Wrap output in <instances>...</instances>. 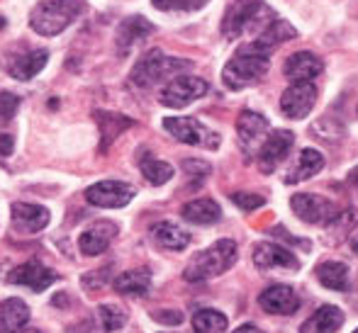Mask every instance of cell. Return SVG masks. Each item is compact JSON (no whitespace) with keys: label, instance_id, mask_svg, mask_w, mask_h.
<instances>
[{"label":"cell","instance_id":"36","mask_svg":"<svg viewBox=\"0 0 358 333\" xmlns=\"http://www.w3.org/2000/svg\"><path fill=\"white\" fill-rule=\"evenodd\" d=\"M17 108H20V98L15 93H0V119L10 122V119L17 114Z\"/></svg>","mask_w":358,"mask_h":333},{"label":"cell","instance_id":"12","mask_svg":"<svg viewBox=\"0 0 358 333\" xmlns=\"http://www.w3.org/2000/svg\"><path fill=\"white\" fill-rule=\"evenodd\" d=\"M254 265L264 272H271V270L295 272V270H300V260L295 258V253L287 251L285 246L271 244V241H261V244H256Z\"/></svg>","mask_w":358,"mask_h":333},{"label":"cell","instance_id":"2","mask_svg":"<svg viewBox=\"0 0 358 333\" xmlns=\"http://www.w3.org/2000/svg\"><path fill=\"white\" fill-rule=\"evenodd\" d=\"M83 0H42L29 13V27L42 37H57L83 13Z\"/></svg>","mask_w":358,"mask_h":333},{"label":"cell","instance_id":"25","mask_svg":"<svg viewBox=\"0 0 358 333\" xmlns=\"http://www.w3.org/2000/svg\"><path fill=\"white\" fill-rule=\"evenodd\" d=\"M180 214H183V219L190 221V224L205 226V224H215V221L222 219V207L210 198H200V200L185 202Z\"/></svg>","mask_w":358,"mask_h":333},{"label":"cell","instance_id":"7","mask_svg":"<svg viewBox=\"0 0 358 333\" xmlns=\"http://www.w3.org/2000/svg\"><path fill=\"white\" fill-rule=\"evenodd\" d=\"M208 90H210V85L205 78H198V75H176L171 83L164 85L159 100L166 108L180 110V108H188L195 100H200Z\"/></svg>","mask_w":358,"mask_h":333},{"label":"cell","instance_id":"16","mask_svg":"<svg viewBox=\"0 0 358 333\" xmlns=\"http://www.w3.org/2000/svg\"><path fill=\"white\" fill-rule=\"evenodd\" d=\"M259 304L268 314L290 316L300 309V297H297V292L290 285H271L268 290L261 292Z\"/></svg>","mask_w":358,"mask_h":333},{"label":"cell","instance_id":"40","mask_svg":"<svg viewBox=\"0 0 358 333\" xmlns=\"http://www.w3.org/2000/svg\"><path fill=\"white\" fill-rule=\"evenodd\" d=\"M349 183L354 185V188H358V168H354V170L349 173Z\"/></svg>","mask_w":358,"mask_h":333},{"label":"cell","instance_id":"41","mask_svg":"<svg viewBox=\"0 0 358 333\" xmlns=\"http://www.w3.org/2000/svg\"><path fill=\"white\" fill-rule=\"evenodd\" d=\"M20 333H39V331H34V329H27V331H20Z\"/></svg>","mask_w":358,"mask_h":333},{"label":"cell","instance_id":"32","mask_svg":"<svg viewBox=\"0 0 358 333\" xmlns=\"http://www.w3.org/2000/svg\"><path fill=\"white\" fill-rule=\"evenodd\" d=\"M227 316L217 309H198L193 316V331L195 333H222L227 331Z\"/></svg>","mask_w":358,"mask_h":333},{"label":"cell","instance_id":"1","mask_svg":"<svg viewBox=\"0 0 358 333\" xmlns=\"http://www.w3.org/2000/svg\"><path fill=\"white\" fill-rule=\"evenodd\" d=\"M271 66V52L261 49L256 42L241 44L234 57L227 61L222 71V80L229 90H244L249 85L259 83Z\"/></svg>","mask_w":358,"mask_h":333},{"label":"cell","instance_id":"26","mask_svg":"<svg viewBox=\"0 0 358 333\" xmlns=\"http://www.w3.org/2000/svg\"><path fill=\"white\" fill-rule=\"evenodd\" d=\"M47 61H49L47 49H34V52L15 59V61L8 66V73L13 75V78H17V80H32L39 71L47 66Z\"/></svg>","mask_w":358,"mask_h":333},{"label":"cell","instance_id":"11","mask_svg":"<svg viewBox=\"0 0 358 333\" xmlns=\"http://www.w3.org/2000/svg\"><path fill=\"white\" fill-rule=\"evenodd\" d=\"M290 207L297 214V219H302L305 224H327V221L336 214L334 202L322 198V195H312V193L292 195Z\"/></svg>","mask_w":358,"mask_h":333},{"label":"cell","instance_id":"17","mask_svg":"<svg viewBox=\"0 0 358 333\" xmlns=\"http://www.w3.org/2000/svg\"><path fill=\"white\" fill-rule=\"evenodd\" d=\"M117 236V224L115 221H95L90 229H85L78 239V249L83 256H100L110 249V244Z\"/></svg>","mask_w":358,"mask_h":333},{"label":"cell","instance_id":"30","mask_svg":"<svg viewBox=\"0 0 358 333\" xmlns=\"http://www.w3.org/2000/svg\"><path fill=\"white\" fill-rule=\"evenodd\" d=\"M356 224H358V209L356 207L336 212V214L327 221V234H329L327 239H331L334 244H339V241H344L346 236L356 229Z\"/></svg>","mask_w":358,"mask_h":333},{"label":"cell","instance_id":"14","mask_svg":"<svg viewBox=\"0 0 358 333\" xmlns=\"http://www.w3.org/2000/svg\"><path fill=\"white\" fill-rule=\"evenodd\" d=\"M317 88L312 83H292L280 98V110L287 119H305L317 105Z\"/></svg>","mask_w":358,"mask_h":333},{"label":"cell","instance_id":"29","mask_svg":"<svg viewBox=\"0 0 358 333\" xmlns=\"http://www.w3.org/2000/svg\"><path fill=\"white\" fill-rule=\"evenodd\" d=\"M154 239L159 246H164L166 251H183L190 244V234L185 229H180L173 221H161L154 226Z\"/></svg>","mask_w":358,"mask_h":333},{"label":"cell","instance_id":"18","mask_svg":"<svg viewBox=\"0 0 358 333\" xmlns=\"http://www.w3.org/2000/svg\"><path fill=\"white\" fill-rule=\"evenodd\" d=\"M156 27L142 15H132V17H124L117 27V52L129 54L134 49V44H139L142 39H146L149 34H154Z\"/></svg>","mask_w":358,"mask_h":333},{"label":"cell","instance_id":"38","mask_svg":"<svg viewBox=\"0 0 358 333\" xmlns=\"http://www.w3.org/2000/svg\"><path fill=\"white\" fill-rule=\"evenodd\" d=\"M15 149V139L10 134H0V158H8Z\"/></svg>","mask_w":358,"mask_h":333},{"label":"cell","instance_id":"37","mask_svg":"<svg viewBox=\"0 0 358 333\" xmlns=\"http://www.w3.org/2000/svg\"><path fill=\"white\" fill-rule=\"evenodd\" d=\"M151 319L159 321V324H166V326H178L180 321H183V314L176 309H164V311H154Z\"/></svg>","mask_w":358,"mask_h":333},{"label":"cell","instance_id":"33","mask_svg":"<svg viewBox=\"0 0 358 333\" xmlns=\"http://www.w3.org/2000/svg\"><path fill=\"white\" fill-rule=\"evenodd\" d=\"M98 319H100V326H103L105 331L115 333L127 324V311H124L122 306H115V304H100L98 306Z\"/></svg>","mask_w":358,"mask_h":333},{"label":"cell","instance_id":"23","mask_svg":"<svg viewBox=\"0 0 358 333\" xmlns=\"http://www.w3.org/2000/svg\"><path fill=\"white\" fill-rule=\"evenodd\" d=\"M95 122L100 127V151H108V146L117 139L124 129L134 127V119L124 117V114L105 112V110H95Z\"/></svg>","mask_w":358,"mask_h":333},{"label":"cell","instance_id":"27","mask_svg":"<svg viewBox=\"0 0 358 333\" xmlns=\"http://www.w3.org/2000/svg\"><path fill=\"white\" fill-rule=\"evenodd\" d=\"M115 290L124 297H144L151 290V270L149 267H137L127 270L115 280Z\"/></svg>","mask_w":358,"mask_h":333},{"label":"cell","instance_id":"4","mask_svg":"<svg viewBox=\"0 0 358 333\" xmlns=\"http://www.w3.org/2000/svg\"><path fill=\"white\" fill-rule=\"evenodd\" d=\"M190 61L188 59H178V57H166L159 49H151L149 54H144L137 61V66L132 68L129 78L134 85L139 88H154V85L164 83L166 78H173L180 71H188Z\"/></svg>","mask_w":358,"mask_h":333},{"label":"cell","instance_id":"5","mask_svg":"<svg viewBox=\"0 0 358 333\" xmlns=\"http://www.w3.org/2000/svg\"><path fill=\"white\" fill-rule=\"evenodd\" d=\"M264 15H271L264 0H231V5L224 13V20H222V34L227 39H236L249 29L259 27L261 22L268 24L271 20H261Z\"/></svg>","mask_w":358,"mask_h":333},{"label":"cell","instance_id":"22","mask_svg":"<svg viewBox=\"0 0 358 333\" xmlns=\"http://www.w3.org/2000/svg\"><path fill=\"white\" fill-rule=\"evenodd\" d=\"M29 321V306L17 297L0 302V333H20Z\"/></svg>","mask_w":358,"mask_h":333},{"label":"cell","instance_id":"24","mask_svg":"<svg viewBox=\"0 0 358 333\" xmlns=\"http://www.w3.org/2000/svg\"><path fill=\"white\" fill-rule=\"evenodd\" d=\"M295 37H297V29L292 27L290 22H285V20H280V17H273L261 29V34L254 42L259 44L261 49H266V52H273L275 47H280V44L290 42V39H295Z\"/></svg>","mask_w":358,"mask_h":333},{"label":"cell","instance_id":"9","mask_svg":"<svg viewBox=\"0 0 358 333\" xmlns=\"http://www.w3.org/2000/svg\"><path fill=\"white\" fill-rule=\"evenodd\" d=\"M268 119L261 112H254V110H244L236 119V136H239V146L249 158H254L259 154L261 144L268 136Z\"/></svg>","mask_w":358,"mask_h":333},{"label":"cell","instance_id":"6","mask_svg":"<svg viewBox=\"0 0 358 333\" xmlns=\"http://www.w3.org/2000/svg\"><path fill=\"white\" fill-rule=\"evenodd\" d=\"M164 129L173 139H178L180 144L200 146V149H210V151H215L220 146V134L208 129L195 117H166Z\"/></svg>","mask_w":358,"mask_h":333},{"label":"cell","instance_id":"3","mask_svg":"<svg viewBox=\"0 0 358 333\" xmlns=\"http://www.w3.org/2000/svg\"><path fill=\"white\" fill-rule=\"evenodd\" d=\"M239 253H236V244L231 239H222L213 244L210 249L200 251L193 260L185 267L183 277L188 282H205V280H213V277L222 275L227 272L231 265L236 263Z\"/></svg>","mask_w":358,"mask_h":333},{"label":"cell","instance_id":"10","mask_svg":"<svg viewBox=\"0 0 358 333\" xmlns=\"http://www.w3.org/2000/svg\"><path fill=\"white\" fill-rule=\"evenodd\" d=\"M292 144H295V134L287 132V129H275V132H271L266 136L259 154H256L261 173H273V170L285 161V156L290 154Z\"/></svg>","mask_w":358,"mask_h":333},{"label":"cell","instance_id":"28","mask_svg":"<svg viewBox=\"0 0 358 333\" xmlns=\"http://www.w3.org/2000/svg\"><path fill=\"white\" fill-rule=\"evenodd\" d=\"M315 275L327 290H334V292L349 290V267L339 263V260H327V263L317 265Z\"/></svg>","mask_w":358,"mask_h":333},{"label":"cell","instance_id":"31","mask_svg":"<svg viewBox=\"0 0 358 333\" xmlns=\"http://www.w3.org/2000/svg\"><path fill=\"white\" fill-rule=\"evenodd\" d=\"M139 168H142L146 183H151V185H166L173 178V165H169L166 161L151 158L149 154L139 156Z\"/></svg>","mask_w":358,"mask_h":333},{"label":"cell","instance_id":"34","mask_svg":"<svg viewBox=\"0 0 358 333\" xmlns=\"http://www.w3.org/2000/svg\"><path fill=\"white\" fill-rule=\"evenodd\" d=\"M156 10H164V13H173V10H183V13H193L208 5V0H151Z\"/></svg>","mask_w":358,"mask_h":333},{"label":"cell","instance_id":"19","mask_svg":"<svg viewBox=\"0 0 358 333\" xmlns=\"http://www.w3.org/2000/svg\"><path fill=\"white\" fill-rule=\"evenodd\" d=\"M322 71H324V64H322V59L315 57L312 52L292 54L283 66V73L292 80V83H312V78H317Z\"/></svg>","mask_w":358,"mask_h":333},{"label":"cell","instance_id":"21","mask_svg":"<svg viewBox=\"0 0 358 333\" xmlns=\"http://www.w3.org/2000/svg\"><path fill=\"white\" fill-rule=\"evenodd\" d=\"M322 168H324V156L317 149H305V151H300V156H297V161L292 163V168L287 170L285 183L297 185V183H302V180L317 175Z\"/></svg>","mask_w":358,"mask_h":333},{"label":"cell","instance_id":"35","mask_svg":"<svg viewBox=\"0 0 358 333\" xmlns=\"http://www.w3.org/2000/svg\"><path fill=\"white\" fill-rule=\"evenodd\" d=\"M229 198L236 207H239V209H244V212H254V209H259V207L266 205V200L256 193H234V195H229Z\"/></svg>","mask_w":358,"mask_h":333},{"label":"cell","instance_id":"20","mask_svg":"<svg viewBox=\"0 0 358 333\" xmlns=\"http://www.w3.org/2000/svg\"><path fill=\"white\" fill-rule=\"evenodd\" d=\"M344 326V311L334 304L320 306L305 324L300 326V333H336Z\"/></svg>","mask_w":358,"mask_h":333},{"label":"cell","instance_id":"42","mask_svg":"<svg viewBox=\"0 0 358 333\" xmlns=\"http://www.w3.org/2000/svg\"><path fill=\"white\" fill-rule=\"evenodd\" d=\"M354 333H358V329H356V331H354Z\"/></svg>","mask_w":358,"mask_h":333},{"label":"cell","instance_id":"8","mask_svg":"<svg viewBox=\"0 0 358 333\" xmlns=\"http://www.w3.org/2000/svg\"><path fill=\"white\" fill-rule=\"evenodd\" d=\"M85 200L93 207H103V209H120L127 207L134 200V188L122 180H100V183L90 185L85 190Z\"/></svg>","mask_w":358,"mask_h":333},{"label":"cell","instance_id":"39","mask_svg":"<svg viewBox=\"0 0 358 333\" xmlns=\"http://www.w3.org/2000/svg\"><path fill=\"white\" fill-rule=\"evenodd\" d=\"M234 333H266V331H261L259 326H254V324H244V326H239Z\"/></svg>","mask_w":358,"mask_h":333},{"label":"cell","instance_id":"13","mask_svg":"<svg viewBox=\"0 0 358 333\" xmlns=\"http://www.w3.org/2000/svg\"><path fill=\"white\" fill-rule=\"evenodd\" d=\"M10 219H13V229L22 236H32L39 234L42 229H47L49 214L47 207L42 205H32V202H15L13 209H10Z\"/></svg>","mask_w":358,"mask_h":333},{"label":"cell","instance_id":"15","mask_svg":"<svg viewBox=\"0 0 358 333\" xmlns=\"http://www.w3.org/2000/svg\"><path fill=\"white\" fill-rule=\"evenodd\" d=\"M13 285L29 287L32 292H44L47 287H52L59 280V275L49 267H44L39 260H27L24 265H17L8 277Z\"/></svg>","mask_w":358,"mask_h":333}]
</instances>
